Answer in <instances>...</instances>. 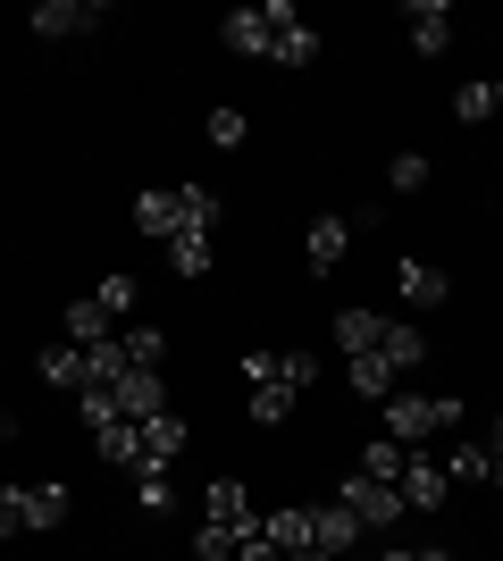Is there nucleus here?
<instances>
[{"mask_svg":"<svg viewBox=\"0 0 503 561\" xmlns=\"http://www.w3.org/2000/svg\"><path fill=\"white\" fill-rule=\"evenodd\" d=\"M335 503H344L361 528H395V519H403V494L386 486V478H369V469H353V478L335 486Z\"/></svg>","mask_w":503,"mask_h":561,"instance_id":"obj_2","label":"nucleus"},{"mask_svg":"<svg viewBox=\"0 0 503 561\" xmlns=\"http://www.w3.org/2000/svg\"><path fill=\"white\" fill-rule=\"evenodd\" d=\"M268 59H277V68H311V59H319V25H286Z\"/></svg>","mask_w":503,"mask_h":561,"instance_id":"obj_23","label":"nucleus"},{"mask_svg":"<svg viewBox=\"0 0 503 561\" xmlns=\"http://www.w3.org/2000/svg\"><path fill=\"white\" fill-rule=\"evenodd\" d=\"M378 335H386V319H378L369 302L335 310V352H353V360H361V352H378Z\"/></svg>","mask_w":503,"mask_h":561,"instance_id":"obj_13","label":"nucleus"},{"mask_svg":"<svg viewBox=\"0 0 503 561\" xmlns=\"http://www.w3.org/2000/svg\"><path fill=\"white\" fill-rule=\"evenodd\" d=\"M395 494H403V512H445V503H454V478H445V461L411 453L403 478H395Z\"/></svg>","mask_w":503,"mask_h":561,"instance_id":"obj_4","label":"nucleus"},{"mask_svg":"<svg viewBox=\"0 0 503 561\" xmlns=\"http://www.w3.org/2000/svg\"><path fill=\"white\" fill-rule=\"evenodd\" d=\"M110 335H118V319H110L93 294H76V302H68V344H76V352H93V344H110Z\"/></svg>","mask_w":503,"mask_h":561,"instance_id":"obj_12","label":"nucleus"},{"mask_svg":"<svg viewBox=\"0 0 503 561\" xmlns=\"http://www.w3.org/2000/svg\"><path fill=\"white\" fill-rule=\"evenodd\" d=\"M344 243H353V227H344V218H311V234H302V260H311V277H328L335 260H344Z\"/></svg>","mask_w":503,"mask_h":561,"instance_id":"obj_15","label":"nucleus"},{"mask_svg":"<svg viewBox=\"0 0 503 561\" xmlns=\"http://www.w3.org/2000/svg\"><path fill=\"white\" fill-rule=\"evenodd\" d=\"M135 436H144V461H176V453H185V420H176V411H160V420H135ZM135 461V469H144Z\"/></svg>","mask_w":503,"mask_h":561,"instance_id":"obj_16","label":"nucleus"},{"mask_svg":"<svg viewBox=\"0 0 503 561\" xmlns=\"http://www.w3.org/2000/svg\"><path fill=\"white\" fill-rule=\"evenodd\" d=\"M495 453H503V420H495Z\"/></svg>","mask_w":503,"mask_h":561,"instance_id":"obj_44","label":"nucleus"},{"mask_svg":"<svg viewBox=\"0 0 503 561\" xmlns=\"http://www.w3.org/2000/svg\"><path fill=\"white\" fill-rule=\"evenodd\" d=\"M118 344H126V369H160V360H168V335L160 328H126Z\"/></svg>","mask_w":503,"mask_h":561,"instance_id":"obj_27","label":"nucleus"},{"mask_svg":"<svg viewBox=\"0 0 503 561\" xmlns=\"http://www.w3.org/2000/svg\"><path fill=\"white\" fill-rule=\"evenodd\" d=\"M93 302L110 310V319H135V302H144V285H135V277L118 268V277H101V285H93Z\"/></svg>","mask_w":503,"mask_h":561,"instance_id":"obj_24","label":"nucleus"},{"mask_svg":"<svg viewBox=\"0 0 503 561\" xmlns=\"http://www.w3.org/2000/svg\"><path fill=\"white\" fill-rule=\"evenodd\" d=\"M286 386H294V394H311V386H319V360H311V352H286Z\"/></svg>","mask_w":503,"mask_h":561,"instance_id":"obj_39","label":"nucleus"},{"mask_svg":"<svg viewBox=\"0 0 503 561\" xmlns=\"http://www.w3.org/2000/svg\"><path fill=\"white\" fill-rule=\"evenodd\" d=\"M403 461H411V453L395 445V436H378V445L361 453V469H369V478H386V486H395V478H403Z\"/></svg>","mask_w":503,"mask_h":561,"instance_id":"obj_33","label":"nucleus"},{"mask_svg":"<svg viewBox=\"0 0 503 561\" xmlns=\"http://www.w3.org/2000/svg\"><path fill=\"white\" fill-rule=\"evenodd\" d=\"M43 386H50V394H84V386H93V377H84V352H76V344H50L43 352Z\"/></svg>","mask_w":503,"mask_h":561,"instance_id":"obj_19","label":"nucleus"},{"mask_svg":"<svg viewBox=\"0 0 503 561\" xmlns=\"http://www.w3.org/2000/svg\"><path fill=\"white\" fill-rule=\"evenodd\" d=\"M294 561H328V553H294Z\"/></svg>","mask_w":503,"mask_h":561,"instance_id":"obj_43","label":"nucleus"},{"mask_svg":"<svg viewBox=\"0 0 503 561\" xmlns=\"http://www.w3.org/2000/svg\"><path fill=\"white\" fill-rule=\"evenodd\" d=\"M378 360H386L395 377H403V369H420V360H428V335H420V328H403V319H386V335H378Z\"/></svg>","mask_w":503,"mask_h":561,"instance_id":"obj_18","label":"nucleus"},{"mask_svg":"<svg viewBox=\"0 0 503 561\" xmlns=\"http://www.w3.org/2000/svg\"><path fill=\"white\" fill-rule=\"evenodd\" d=\"M395 294H403L411 310H436V302H454V277H445L436 260H395Z\"/></svg>","mask_w":503,"mask_h":561,"instance_id":"obj_6","label":"nucleus"},{"mask_svg":"<svg viewBox=\"0 0 503 561\" xmlns=\"http://www.w3.org/2000/svg\"><path fill=\"white\" fill-rule=\"evenodd\" d=\"M495 117H503V76H495Z\"/></svg>","mask_w":503,"mask_h":561,"instance_id":"obj_41","label":"nucleus"},{"mask_svg":"<svg viewBox=\"0 0 503 561\" xmlns=\"http://www.w3.org/2000/svg\"><path fill=\"white\" fill-rule=\"evenodd\" d=\"M168 268H176L185 285H202L218 268V243H210V234H168Z\"/></svg>","mask_w":503,"mask_h":561,"instance_id":"obj_17","label":"nucleus"},{"mask_svg":"<svg viewBox=\"0 0 503 561\" xmlns=\"http://www.w3.org/2000/svg\"><path fill=\"white\" fill-rule=\"evenodd\" d=\"M243 386H286V352H243Z\"/></svg>","mask_w":503,"mask_h":561,"instance_id":"obj_34","label":"nucleus"},{"mask_svg":"<svg viewBox=\"0 0 503 561\" xmlns=\"http://www.w3.org/2000/svg\"><path fill=\"white\" fill-rule=\"evenodd\" d=\"M218 227V193L210 185H176V234H210Z\"/></svg>","mask_w":503,"mask_h":561,"instance_id":"obj_21","label":"nucleus"},{"mask_svg":"<svg viewBox=\"0 0 503 561\" xmlns=\"http://www.w3.org/2000/svg\"><path fill=\"white\" fill-rule=\"evenodd\" d=\"M202 135H210L218 151H243V135H252V117H243V110H227V101H218V110L202 117Z\"/></svg>","mask_w":503,"mask_h":561,"instance_id":"obj_25","label":"nucleus"},{"mask_svg":"<svg viewBox=\"0 0 503 561\" xmlns=\"http://www.w3.org/2000/svg\"><path fill=\"white\" fill-rule=\"evenodd\" d=\"M261 537L277 545V553H311V512H302V503H286V512H261Z\"/></svg>","mask_w":503,"mask_h":561,"instance_id":"obj_14","label":"nucleus"},{"mask_svg":"<svg viewBox=\"0 0 503 561\" xmlns=\"http://www.w3.org/2000/svg\"><path fill=\"white\" fill-rule=\"evenodd\" d=\"M454 117H461V126H487V117H495V76L461 84V93H454Z\"/></svg>","mask_w":503,"mask_h":561,"instance_id":"obj_28","label":"nucleus"},{"mask_svg":"<svg viewBox=\"0 0 503 561\" xmlns=\"http://www.w3.org/2000/svg\"><path fill=\"white\" fill-rule=\"evenodd\" d=\"M353 394L361 402H386V394H395V369H386L378 352H361V360H353Z\"/></svg>","mask_w":503,"mask_h":561,"instance_id":"obj_26","label":"nucleus"},{"mask_svg":"<svg viewBox=\"0 0 503 561\" xmlns=\"http://www.w3.org/2000/svg\"><path fill=\"white\" fill-rule=\"evenodd\" d=\"M436 427H461V394H386V436L403 453L420 436H436Z\"/></svg>","mask_w":503,"mask_h":561,"instance_id":"obj_1","label":"nucleus"},{"mask_svg":"<svg viewBox=\"0 0 503 561\" xmlns=\"http://www.w3.org/2000/svg\"><path fill=\"white\" fill-rule=\"evenodd\" d=\"M236 561H286V553H277L268 537H243V545H236Z\"/></svg>","mask_w":503,"mask_h":561,"instance_id":"obj_40","label":"nucleus"},{"mask_svg":"<svg viewBox=\"0 0 503 561\" xmlns=\"http://www.w3.org/2000/svg\"><path fill=\"white\" fill-rule=\"evenodd\" d=\"M68 519V486L50 478V486H25V528H59Z\"/></svg>","mask_w":503,"mask_h":561,"instance_id":"obj_22","label":"nucleus"},{"mask_svg":"<svg viewBox=\"0 0 503 561\" xmlns=\"http://www.w3.org/2000/svg\"><path fill=\"white\" fill-rule=\"evenodd\" d=\"M445 478H495V445H454V469Z\"/></svg>","mask_w":503,"mask_h":561,"instance_id":"obj_35","label":"nucleus"},{"mask_svg":"<svg viewBox=\"0 0 503 561\" xmlns=\"http://www.w3.org/2000/svg\"><path fill=\"white\" fill-rule=\"evenodd\" d=\"M93 25H110L101 0H43V9H34V34H43V43H76V34H93Z\"/></svg>","mask_w":503,"mask_h":561,"instance_id":"obj_5","label":"nucleus"},{"mask_svg":"<svg viewBox=\"0 0 503 561\" xmlns=\"http://www.w3.org/2000/svg\"><path fill=\"white\" fill-rule=\"evenodd\" d=\"M193 561H236V537H227V528H210V519H202V528H193Z\"/></svg>","mask_w":503,"mask_h":561,"instance_id":"obj_37","label":"nucleus"},{"mask_svg":"<svg viewBox=\"0 0 503 561\" xmlns=\"http://www.w3.org/2000/svg\"><path fill=\"white\" fill-rule=\"evenodd\" d=\"M0 537H25V486H0Z\"/></svg>","mask_w":503,"mask_h":561,"instance_id":"obj_38","label":"nucleus"},{"mask_svg":"<svg viewBox=\"0 0 503 561\" xmlns=\"http://www.w3.org/2000/svg\"><path fill=\"white\" fill-rule=\"evenodd\" d=\"M76 411H84V427H110V420H118V394H110V386H84Z\"/></svg>","mask_w":503,"mask_h":561,"instance_id":"obj_36","label":"nucleus"},{"mask_svg":"<svg viewBox=\"0 0 503 561\" xmlns=\"http://www.w3.org/2000/svg\"><path fill=\"white\" fill-rule=\"evenodd\" d=\"M294 402H302V394H286V386H252V420H261V427H286Z\"/></svg>","mask_w":503,"mask_h":561,"instance_id":"obj_30","label":"nucleus"},{"mask_svg":"<svg viewBox=\"0 0 503 561\" xmlns=\"http://www.w3.org/2000/svg\"><path fill=\"white\" fill-rule=\"evenodd\" d=\"M202 519L210 528H227V537H261V512H252V486L243 478H210V494H202Z\"/></svg>","mask_w":503,"mask_h":561,"instance_id":"obj_3","label":"nucleus"},{"mask_svg":"<svg viewBox=\"0 0 503 561\" xmlns=\"http://www.w3.org/2000/svg\"><path fill=\"white\" fill-rule=\"evenodd\" d=\"M361 537H369V528H361V519L353 512H344V503H319V512H311V553H328V561H344V553H353V545Z\"/></svg>","mask_w":503,"mask_h":561,"instance_id":"obj_8","label":"nucleus"},{"mask_svg":"<svg viewBox=\"0 0 503 561\" xmlns=\"http://www.w3.org/2000/svg\"><path fill=\"white\" fill-rule=\"evenodd\" d=\"M403 25H411V50H428V59L454 43V9H445V0H411Z\"/></svg>","mask_w":503,"mask_h":561,"instance_id":"obj_9","label":"nucleus"},{"mask_svg":"<svg viewBox=\"0 0 503 561\" xmlns=\"http://www.w3.org/2000/svg\"><path fill=\"white\" fill-rule=\"evenodd\" d=\"M110 394H118V420H160L168 411V377L160 369H126Z\"/></svg>","mask_w":503,"mask_h":561,"instance_id":"obj_7","label":"nucleus"},{"mask_svg":"<svg viewBox=\"0 0 503 561\" xmlns=\"http://www.w3.org/2000/svg\"><path fill=\"white\" fill-rule=\"evenodd\" d=\"M386 185L395 193H428V151H395V160H386Z\"/></svg>","mask_w":503,"mask_h":561,"instance_id":"obj_29","label":"nucleus"},{"mask_svg":"<svg viewBox=\"0 0 503 561\" xmlns=\"http://www.w3.org/2000/svg\"><path fill=\"white\" fill-rule=\"evenodd\" d=\"M84 377H93V386H118V377H126V344H118V335L84 352Z\"/></svg>","mask_w":503,"mask_h":561,"instance_id":"obj_31","label":"nucleus"},{"mask_svg":"<svg viewBox=\"0 0 503 561\" xmlns=\"http://www.w3.org/2000/svg\"><path fill=\"white\" fill-rule=\"evenodd\" d=\"M495 486H503V453H495Z\"/></svg>","mask_w":503,"mask_h":561,"instance_id":"obj_42","label":"nucleus"},{"mask_svg":"<svg viewBox=\"0 0 503 561\" xmlns=\"http://www.w3.org/2000/svg\"><path fill=\"white\" fill-rule=\"evenodd\" d=\"M126 218H135V234H160L168 243V234H176V185H144Z\"/></svg>","mask_w":503,"mask_h":561,"instance_id":"obj_11","label":"nucleus"},{"mask_svg":"<svg viewBox=\"0 0 503 561\" xmlns=\"http://www.w3.org/2000/svg\"><path fill=\"white\" fill-rule=\"evenodd\" d=\"M218 43H227V50H243V59H268V50H277V25H268L261 9H236V18L218 25Z\"/></svg>","mask_w":503,"mask_h":561,"instance_id":"obj_10","label":"nucleus"},{"mask_svg":"<svg viewBox=\"0 0 503 561\" xmlns=\"http://www.w3.org/2000/svg\"><path fill=\"white\" fill-rule=\"evenodd\" d=\"M93 453L110 469H135L144 461V436H135V420H110V427H93Z\"/></svg>","mask_w":503,"mask_h":561,"instance_id":"obj_20","label":"nucleus"},{"mask_svg":"<svg viewBox=\"0 0 503 561\" xmlns=\"http://www.w3.org/2000/svg\"><path fill=\"white\" fill-rule=\"evenodd\" d=\"M135 503H144L151 519H160L168 503H176V494H168V469H160V461H144V469H135Z\"/></svg>","mask_w":503,"mask_h":561,"instance_id":"obj_32","label":"nucleus"}]
</instances>
